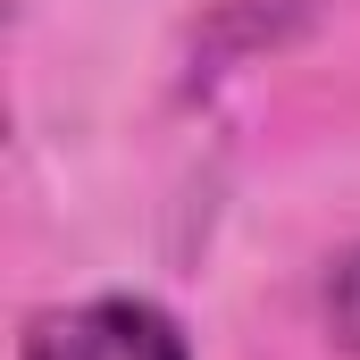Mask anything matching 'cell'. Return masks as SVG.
I'll return each mask as SVG.
<instances>
[{
  "instance_id": "1",
  "label": "cell",
  "mask_w": 360,
  "mask_h": 360,
  "mask_svg": "<svg viewBox=\"0 0 360 360\" xmlns=\"http://www.w3.org/2000/svg\"><path fill=\"white\" fill-rule=\"evenodd\" d=\"M25 360H193V352H184V327L160 310V302L101 293V302H84V310L34 319Z\"/></svg>"
},
{
  "instance_id": "2",
  "label": "cell",
  "mask_w": 360,
  "mask_h": 360,
  "mask_svg": "<svg viewBox=\"0 0 360 360\" xmlns=\"http://www.w3.org/2000/svg\"><path fill=\"white\" fill-rule=\"evenodd\" d=\"M327 327H335L344 352H360V243L335 260V276H327Z\"/></svg>"
}]
</instances>
